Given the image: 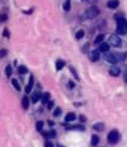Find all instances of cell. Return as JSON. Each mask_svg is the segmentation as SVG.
I'll use <instances>...</instances> for the list:
<instances>
[{"label": "cell", "mask_w": 127, "mask_h": 147, "mask_svg": "<svg viewBox=\"0 0 127 147\" xmlns=\"http://www.w3.org/2000/svg\"><path fill=\"white\" fill-rule=\"evenodd\" d=\"M98 142H99L98 136H97V135H92V136H91V145H92V146H97Z\"/></svg>", "instance_id": "18"}, {"label": "cell", "mask_w": 127, "mask_h": 147, "mask_svg": "<svg viewBox=\"0 0 127 147\" xmlns=\"http://www.w3.org/2000/svg\"><path fill=\"white\" fill-rule=\"evenodd\" d=\"M53 106H54V102H53V100H49V102L47 103V108H48L49 110H52Z\"/></svg>", "instance_id": "28"}, {"label": "cell", "mask_w": 127, "mask_h": 147, "mask_svg": "<svg viewBox=\"0 0 127 147\" xmlns=\"http://www.w3.org/2000/svg\"><path fill=\"white\" fill-rule=\"evenodd\" d=\"M44 147H54V146H53V144L50 142V141L46 140V141H44Z\"/></svg>", "instance_id": "30"}, {"label": "cell", "mask_w": 127, "mask_h": 147, "mask_svg": "<svg viewBox=\"0 0 127 147\" xmlns=\"http://www.w3.org/2000/svg\"><path fill=\"white\" fill-rule=\"evenodd\" d=\"M43 135L46 136V138H55L56 133H55V130H49V131H46V133H43Z\"/></svg>", "instance_id": "19"}, {"label": "cell", "mask_w": 127, "mask_h": 147, "mask_svg": "<svg viewBox=\"0 0 127 147\" xmlns=\"http://www.w3.org/2000/svg\"><path fill=\"white\" fill-rule=\"evenodd\" d=\"M12 85H13V87H15L17 91H21V86H19L18 82H17L16 79H12Z\"/></svg>", "instance_id": "24"}, {"label": "cell", "mask_w": 127, "mask_h": 147, "mask_svg": "<svg viewBox=\"0 0 127 147\" xmlns=\"http://www.w3.org/2000/svg\"><path fill=\"white\" fill-rule=\"evenodd\" d=\"M70 69H71V72L73 73V75H75V77H76V79H77V80H79V77H78L77 72H76V69L73 68V67H70Z\"/></svg>", "instance_id": "29"}, {"label": "cell", "mask_w": 127, "mask_h": 147, "mask_svg": "<svg viewBox=\"0 0 127 147\" xmlns=\"http://www.w3.org/2000/svg\"><path fill=\"white\" fill-rule=\"evenodd\" d=\"M116 18V31L119 35H126L127 34V20L126 18L120 16H115Z\"/></svg>", "instance_id": "1"}, {"label": "cell", "mask_w": 127, "mask_h": 147, "mask_svg": "<svg viewBox=\"0 0 127 147\" xmlns=\"http://www.w3.org/2000/svg\"><path fill=\"white\" fill-rule=\"evenodd\" d=\"M5 73H6V77H10L11 75V73H12V71H11V66L7 65L6 66V69H5Z\"/></svg>", "instance_id": "26"}, {"label": "cell", "mask_w": 127, "mask_h": 147, "mask_svg": "<svg viewBox=\"0 0 127 147\" xmlns=\"http://www.w3.org/2000/svg\"><path fill=\"white\" fill-rule=\"evenodd\" d=\"M126 59V54H121V53H109L105 55V60L109 63H116L120 61H125Z\"/></svg>", "instance_id": "2"}, {"label": "cell", "mask_w": 127, "mask_h": 147, "mask_svg": "<svg viewBox=\"0 0 127 147\" xmlns=\"http://www.w3.org/2000/svg\"><path fill=\"white\" fill-rule=\"evenodd\" d=\"M6 50H0V57H4L5 55H6Z\"/></svg>", "instance_id": "32"}, {"label": "cell", "mask_w": 127, "mask_h": 147, "mask_svg": "<svg viewBox=\"0 0 127 147\" xmlns=\"http://www.w3.org/2000/svg\"><path fill=\"white\" fill-rule=\"evenodd\" d=\"M99 14V10H98V7H96V6H90L89 9L85 11V17L86 18H95V17H97Z\"/></svg>", "instance_id": "3"}, {"label": "cell", "mask_w": 127, "mask_h": 147, "mask_svg": "<svg viewBox=\"0 0 127 147\" xmlns=\"http://www.w3.org/2000/svg\"><path fill=\"white\" fill-rule=\"evenodd\" d=\"M49 98H50V93L49 92H46V93L41 97V100H42V104H47L49 102Z\"/></svg>", "instance_id": "13"}, {"label": "cell", "mask_w": 127, "mask_h": 147, "mask_svg": "<svg viewBox=\"0 0 127 147\" xmlns=\"http://www.w3.org/2000/svg\"><path fill=\"white\" fill-rule=\"evenodd\" d=\"M92 128L95 129V130H98V131H102L103 129H104V124H103L102 122H98V123H95V124L92 126Z\"/></svg>", "instance_id": "14"}, {"label": "cell", "mask_w": 127, "mask_h": 147, "mask_svg": "<svg viewBox=\"0 0 127 147\" xmlns=\"http://www.w3.org/2000/svg\"><path fill=\"white\" fill-rule=\"evenodd\" d=\"M88 1H89L90 4H95V3H96V1H97V0H88Z\"/></svg>", "instance_id": "37"}, {"label": "cell", "mask_w": 127, "mask_h": 147, "mask_svg": "<svg viewBox=\"0 0 127 147\" xmlns=\"http://www.w3.org/2000/svg\"><path fill=\"white\" fill-rule=\"evenodd\" d=\"M32 86H34V77L30 75L29 83H28V85H26V87H25V92H26V93H30L31 90H32Z\"/></svg>", "instance_id": "7"}, {"label": "cell", "mask_w": 127, "mask_h": 147, "mask_svg": "<svg viewBox=\"0 0 127 147\" xmlns=\"http://www.w3.org/2000/svg\"><path fill=\"white\" fill-rule=\"evenodd\" d=\"M4 36H5V37H10V31L7 30V29L4 30Z\"/></svg>", "instance_id": "31"}, {"label": "cell", "mask_w": 127, "mask_h": 147, "mask_svg": "<svg viewBox=\"0 0 127 147\" xmlns=\"http://www.w3.org/2000/svg\"><path fill=\"white\" fill-rule=\"evenodd\" d=\"M103 40H104V35H98V36H97L96 37V40H95V43L96 44H99V43H102L103 42Z\"/></svg>", "instance_id": "22"}, {"label": "cell", "mask_w": 127, "mask_h": 147, "mask_svg": "<svg viewBox=\"0 0 127 147\" xmlns=\"http://www.w3.org/2000/svg\"><path fill=\"white\" fill-rule=\"evenodd\" d=\"M68 84H70V85H68L70 87H75V83L72 82V80H70V82H68Z\"/></svg>", "instance_id": "35"}, {"label": "cell", "mask_w": 127, "mask_h": 147, "mask_svg": "<svg viewBox=\"0 0 127 147\" xmlns=\"http://www.w3.org/2000/svg\"><path fill=\"white\" fill-rule=\"evenodd\" d=\"M120 140V134L116 129H113L112 131H109L108 134V141L110 144H118V141Z\"/></svg>", "instance_id": "4"}, {"label": "cell", "mask_w": 127, "mask_h": 147, "mask_svg": "<svg viewBox=\"0 0 127 147\" xmlns=\"http://www.w3.org/2000/svg\"><path fill=\"white\" fill-rule=\"evenodd\" d=\"M84 37V31L83 30H79V31H77V34H76V38L77 40H81V38Z\"/></svg>", "instance_id": "25"}, {"label": "cell", "mask_w": 127, "mask_h": 147, "mask_svg": "<svg viewBox=\"0 0 127 147\" xmlns=\"http://www.w3.org/2000/svg\"><path fill=\"white\" fill-rule=\"evenodd\" d=\"M109 46L108 43H104V42H102V43H99V46H98V52L99 53H107L109 50Z\"/></svg>", "instance_id": "6"}, {"label": "cell", "mask_w": 127, "mask_h": 147, "mask_svg": "<svg viewBox=\"0 0 127 147\" xmlns=\"http://www.w3.org/2000/svg\"><path fill=\"white\" fill-rule=\"evenodd\" d=\"M48 123H49V126H53V124H54V122H53V121H48Z\"/></svg>", "instance_id": "38"}, {"label": "cell", "mask_w": 127, "mask_h": 147, "mask_svg": "<svg viewBox=\"0 0 127 147\" xmlns=\"http://www.w3.org/2000/svg\"><path fill=\"white\" fill-rule=\"evenodd\" d=\"M60 114H61V109H60V108H56V109L54 110L53 115H54V116H60Z\"/></svg>", "instance_id": "27"}, {"label": "cell", "mask_w": 127, "mask_h": 147, "mask_svg": "<svg viewBox=\"0 0 127 147\" xmlns=\"http://www.w3.org/2000/svg\"><path fill=\"white\" fill-rule=\"evenodd\" d=\"M99 59V52L98 50H92L90 53V60L91 61H97Z\"/></svg>", "instance_id": "9"}, {"label": "cell", "mask_w": 127, "mask_h": 147, "mask_svg": "<svg viewBox=\"0 0 127 147\" xmlns=\"http://www.w3.org/2000/svg\"><path fill=\"white\" fill-rule=\"evenodd\" d=\"M65 61H64V60H58V61H56V69H58V71H60V69H62L64 68V67H65Z\"/></svg>", "instance_id": "16"}, {"label": "cell", "mask_w": 127, "mask_h": 147, "mask_svg": "<svg viewBox=\"0 0 127 147\" xmlns=\"http://www.w3.org/2000/svg\"><path fill=\"white\" fill-rule=\"evenodd\" d=\"M109 46H113V47H121V44H122V41H121V38L116 35H112L110 37H109Z\"/></svg>", "instance_id": "5"}, {"label": "cell", "mask_w": 127, "mask_h": 147, "mask_svg": "<svg viewBox=\"0 0 127 147\" xmlns=\"http://www.w3.org/2000/svg\"><path fill=\"white\" fill-rule=\"evenodd\" d=\"M66 129H67V130H81V131H84V130H85V127H84V126L78 124V126H70V127H66Z\"/></svg>", "instance_id": "8"}, {"label": "cell", "mask_w": 127, "mask_h": 147, "mask_svg": "<svg viewBox=\"0 0 127 147\" xmlns=\"http://www.w3.org/2000/svg\"><path fill=\"white\" fill-rule=\"evenodd\" d=\"M107 6L109 7V9H116V7H119V0H109L108 4H107Z\"/></svg>", "instance_id": "10"}, {"label": "cell", "mask_w": 127, "mask_h": 147, "mask_svg": "<svg viewBox=\"0 0 127 147\" xmlns=\"http://www.w3.org/2000/svg\"><path fill=\"white\" fill-rule=\"evenodd\" d=\"M41 98V93L40 92H35L34 94H32V97H31V100L34 102V103H36V102H38Z\"/></svg>", "instance_id": "20"}, {"label": "cell", "mask_w": 127, "mask_h": 147, "mask_svg": "<svg viewBox=\"0 0 127 147\" xmlns=\"http://www.w3.org/2000/svg\"><path fill=\"white\" fill-rule=\"evenodd\" d=\"M62 9H64V11H70V9H71V0H65L64 1V5H62Z\"/></svg>", "instance_id": "15"}, {"label": "cell", "mask_w": 127, "mask_h": 147, "mask_svg": "<svg viewBox=\"0 0 127 147\" xmlns=\"http://www.w3.org/2000/svg\"><path fill=\"white\" fill-rule=\"evenodd\" d=\"M109 74L113 75V77H118V75L120 74V69H119L118 67H115V66H113L112 68L109 69Z\"/></svg>", "instance_id": "11"}, {"label": "cell", "mask_w": 127, "mask_h": 147, "mask_svg": "<svg viewBox=\"0 0 127 147\" xmlns=\"http://www.w3.org/2000/svg\"><path fill=\"white\" fill-rule=\"evenodd\" d=\"M7 19V16H5V14H1L0 16V22H4V20H6Z\"/></svg>", "instance_id": "33"}, {"label": "cell", "mask_w": 127, "mask_h": 147, "mask_svg": "<svg viewBox=\"0 0 127 147\" xmlns=\"http://www.w3.org/2000/svg\"><path fill=\"white\" fill-rule=\"evenodd\" d=\"M124 78H125V82L127 83V71L125 72V74H124Z\"/></svg>", "instance_id": "36"}, {"label": "cell", "mask_w": 127, "mask_h": 147, "mask_svg": "<svg viewBox=\"0 0 127 147\" xmlns=\"http://www.w3.org/2000/svg\"><path fill=\"white\" fill-rule=\"evenodd\" d=\"M43 124H44L43 121H38V122L36 123V129H37L38 131H43Z\"/></svg>", "instance_id": "21"}, {"label": "cell", "mask_w": 127, "mask_h": 147, "mask_svg": "<svg viewBox=\"0 0 127 147\" xmlns=\"http://www.w3.org/2000/svg\"><path fill=\"white\" fill-rule=\"evenodd\" d=\"M79 120H81L82 122H85V121H86V117H85V116H83V115H82L81 117H79Z\"/></svg>", "instance_id": "34"}, {"label": "cell", "mask_w": 127, "mask_h": 147, "mask_svg": "<svg viewBox=\"0 0 127 147\" xmlns=\"http://www.w3.org/2000/svg\"><path fill=\"white\" fill-rule=\"evenodd\" d=\"M18 72H19V74H25V73H28V68L25 66H19Z\"/></svg>", "instance_id": "23"}, {"label": "cell", "mask_w": 127, "mask_h": 147, "mask_svg": "<svg viewBox=\"0 0 127 147\" xmlns=\"http://www.w3.org/2000/svg\"><path fill=\"white\" fill-rule=\"evenodd\" d=\"M22 105H23V108H24L25 110L29 109V98H28V97H23V99H22Z\"/></svg>", "instance_id": "17"}, {"label": "cell", "mask_w": 127, "mask_h": 147, "mask_svg": "<svg viewBox=\"0 0 127 147\" xmlns=\"http://www.w3.org/2000/svg\"><path fill=\"white\" fill-rule=\"evenodd\" d=\"M75 120H76V114L75 113H68L65 117L66 122H72V121H75Z\"/></svg>", "instance_id": "12"}]
</instances>
